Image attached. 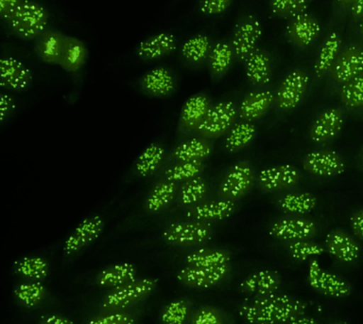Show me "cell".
<instances>
[{"mask_svg":"<svg viewBox=\"0 0 363 324\" xmlns=\"http://www.w3.org/2000/svg\"><path fill=\"white\" fill-rule=\"evenodd\" d=\"M88 58L87 45L75 36H67L60 67L69 73H76L84 67Z\"/></svg>","mask_w":363,"mask_h":324,"instance_id":"29","label":"cell"},{"mask_svg":"<svg viewBox=\"0 0 363 324\" xmlns=\"http://www.w3.org/2000/svg\"><path fill=\"white\" fill-rule=\"evenodd\" d=\"M167 244L176 247H195L206 243L211 238L212 227L201 221L173 222L162 233Z\"/></svg>","mask_w":363,"mask_h":324,"instance_id":"4","label":"cell"},{"mask_svg":"<svg viewBox=\"0 0 363 324\" xmlns=\"http://www.w3.org/2000/svg\"><path fill=\"white\" fill-rule=\"evenodd\" d=\"M186 266L197 267H218L227 266L231 261V253L221 249L203 247L194 250L186 257Z\"/></svg>","mask_w":363,"mask_h":324,"instance_id":"33","label":"cell"},{"mask_svg":"<svg viewBox=\"0 0 363 324\" xmlns=\"http://www.w3.org/2000/svg\"><path fill=\"white\" fill-rule=\"evenodd\" d=\"M286 249L294 260L303 261L325 252V247L311 240L289 242Z\"/></svg>","mask_w":363,"mask_h":324,"instance_id":"45","label":"cell"},{"mask_svg":"<svg viewBox=\"0 0 363 324\" xmlns=\"http://www.w3.org/2000/svg\"><path fill=\"white\" fill-rule=\"evenodd\" d=\"M235 203L233 201L212 200L201 202L195 206L189 207L186 216L191 220L206 222L223 221L231 217L235 212Z\"/></svg>","mask_w":363,"mask_h":324,"instance_id":"24","label":"cell"},{"mask_svg":"<svg viewBox=\"0 0 363 324\" xmlns=\"http://www.w3.org/2000/svg\"><path fill=\"white\" fill-rule=\"evenodd\" d=\"M178 190L177 184L167 179L157 182L150 190L145 200V207L150 213L167 209L174 201Z\"/></svg>","mask_w":363,"mask_h":324,"instance_id":"32","label":"cell"},{"mask_svg":"<svg viewBox=\"0 0 363 324\" xmlns=\"http://www.w3.org/2000/svg\"><path fill=\"white\" fill-rule=\"evenodd\" d=\"M363 73V48L351 45L340 51L330 70L331 78L339 85Z\"/></svg>","mask_w":363,"mask_h":324,"instance_id":"16","label":"cell"},{"mask_svg":"<svg viewBox=\"0 0 363 324\" xmlns=\"http://www.w3.org/2000/svg\"><path fill=\"white\" fill-rule=\"evenodd\" d=\"M262 36V27L255 16L243 17L235 26L232 39L235 56L241 62H246L257 48Z\"/></svg>","mask_w":363,"mask_h":324,"instance_id":"11","label":"cell"},{"mask_svg":"<svg viewBox=\"0 0 363 324\" xmlns=\"http://www.w3.org/2000/svg\"><path fill=\"white\" fill-rule=\"evenodd\" d=\"M331 324H349V323H346V321L340 320V321H336V323H331Z\"/></svg>","mask_w":363,"mask_h":324,"instance_id":"58","label":"cell"},{"mask_svg":"<svg viewBox=\"0 0 363 324\" xmlns=\"http://www.w3.org/2000/svg\"><path fill=\"white\" fill-rule=\"evenodd\" d=\"M257 135V127L252 122H238L226 134L225 149L229 153L238 152L248 146Z\"/></svg>","mask_w":363,"mask_h":324,"instance_id":"39","label":"cell"},{"mask_svg":"<svg viewBox=\"0 0 363 324\" xmlns=\"http://www.w3.org/2000/svg\"><path fill=\"white\" fill-rule=\"evenodd\" d=\"M337 1L343 8H351L354 0H337Z\"/></svg>","mask_w":363,"mask_h":324,"instance_id":"56","label":"cell"},{"mask_svg":"<svg viewBox=\"0 0 363 324\" xmlns=\"http://www.w3.org/2000/svg\"><path fill=\"white\" fill-rule=\"evenodd\" d=\"M340 96L342 104L351 110L363 108V73L340 85Z\"/></svg>","mask_w":363,"mask_h":324,"instance_id":"44","label":"cell"},{"mask_svg":"<svg viewBox=\"0 0 363 324\" xmlns=\"http://www.w3.org/2000/svg\"><path fill=\"white\" fill-rule=\"evenodd\" d=\"M135 315L126 310L104 312L91 318L86 324H135Z\"/></svg>","mask_w":363,"mask_h":324,"instance_id":"48","label":"cell"},{"mask_svg":"<svg viewBox=\"0 0 363 324\" xmlns=\"http://www.w3.org/2000/svg\"><path fill=\"white\" fill-rule=\"evenodd\" d=\"M345 115L340 108L332 107L323 111L315 119L309 129V138L317 144L333 141L342 132Z\"/></svg>","mask_w":363,"mask_h":324,"instance_id":"15","label":"cell"},{"mask_svg":"<svg viewBox=\"0 0 363 324\" xmlns=\"http://www.w3.org/2000/svg\"><path fill=\"white\" fill-rule=\"evenodd\" d=\"M33 82L30 68L13 56H4L0 60V85L11 90H24Z\"/></svg>","mask_w":363,"mask_h":324,"instance_id":"18","label":"cell"},{"mask_svg":"<svg viewBox=\"0 0 363 324\" xmlns=\"http://www.w3.org/2000/svg\"><path fill=\"white\" fill-rule=\"evenodd\" d=\"M359 30L360 33H362V36H363V16L362 17V22H360Z\"/></svg>","mask_w":363,"mask_h":324,"instance_id":"57","label":"cell"},{"mask_svg":"<svg viewBox=\"0 0 363 324\" xmlns=\"http://www.w3.org/2000/svg\"><path fill=\"white\" fill-rule=\"evenodd\" d=\"M104 229V219L101 215H93L84 219L74 229L65 241L62 250L67 256L76 254L89 246L101 236Z\"/></svg>","mask_w":363,"mask_h":324,"instance_id":"13","label":"cell"},{"mask_svg":"<svg viewBox=\"0 0 363 324\" xmlns=\"http://www.w3.org/2000/svg\"><path fill=\"white\" fill-rule=\"evenodd\" d=\"M351 13L356 18H359L363 16V0H354L353 4H352Z\"/></svg>","mask_w":363,"mask_h":324,"instance_id":"55","label":"cell"},{"mask_svg":"<svg viewBox=\"0 0 363 324\" xmlns=\"http://www.w3.org/2000/svg\"><path fill=\"white\" fill-rule=\"evenodd\" d=\"M38 324H75L69 318L59 314H47L42 315Z\"/></svg>","mask_w":363,"mask_h":324,"instance_id":"53","label":"cell"},{"mask_svg":"<svg viewBox=\"0 0 363 324\" xmlns=\"http://www.w3.org/2000/svg\"><path fill=\"white\" fill-rule=\"evenodd\" d=\"M281 286V277L277 271L258 270L247 276L240 284L241 291L250 297H259L277 293Z\"/></svg>","mask_w":363,"mask_h":324,"instance_id":"22","label":"cell"},{"mask_svg":"<svg viewBox=\"0 0 363 324\" xmlns=\"http://www.w3.org/2000/svg\"><path fill=\"white\" fill-rule=\"evenodd\" d=\"M25 0H0V17L6 24L21 7Z\"/></svg>","mask_w":363,"mask_h":324,"instance_id":"50","label":"cell"},{"mask_svg":"<svg viewBox=\"0 0 363 324\" xmlns=\"http://www.w3.org/2000/svg\"><path fill=\"white\" fill-rule=\"evenodd\" d=\"M246 76L255 85H266L271 81L272 60L261 48H255L245 62Z\"/></svg>","mask_w":363,"mask_h":324,"instance_id":"31","label":"cell"},{"mask_svg":"<svg viewBox=\"0 0 363 324\" xmlns=\"http://www.w3.org/2000/svg\"><path fill=\"white\" fill-rule=\"evenodd\" d=\"M13 294L17 303L31 308L44 301L47 296V288L41 281H30V283L20 284L14 287Z\"/></svg>","mask_w":363,"mask_h":324,"instance_id":"41","label":"cell"},{"mask_svg":"<svg viewBox=\"0 0 363 324\" xmlns=\"http://www.w3.org/2000/svg\"><path fill=\"white\" fill-rule=\"evenodd\" d=\"M138 269L130 263L112 264L96 276V283L104 288H116L136 280Z\"/></svg>","mask_w":363,"mask_h":324,"instance_id":"27","label":"cell"},{"mask_svg":"<svg viewBox=\"0 0 363 324\" xmlns=\"http://www.w3.org/2000/svg\"><path fill=\"white\" fill-rule=\"evenodd\" d=\"M234 58L235 51L232 44L225 41L216 43L208 57L210 72L216 78H220L231 68Z\"/></svg>","mask_w":363,"mask_h":324,"instance_id":"37","label":"cell"},{"mask_svg":"<svg viewBox=\"0 0 363 324\" xmlns=\"http://www.w3.org/2000/svg\"><path fill=\"white\" fill-rule=\"evenodd\" d=\"M142 90L155 97L169 96L176 87L175 77L169 68L157 67L152 68L142 76Z\"/></svg>","mask_w":363,"mask_h":324,"instance_id":"26","label":"cell"},{"mask_svg":"<svg viewBox=\"0 0 363 324\" xmlns=\"http://www.w3.org/2000/svg\"><path fill=\"white\" fill-rule=\"evenodd\" d=\"M325 250L337 261L351 264L359 258L362 247L342 230H333L325 236Z\"/></svg>","mask_w":363,"mask_h":324,"instance_id":"19","label":"cell"},{"mask_svg":"<svg viewBox=\"0 0 363 324\" xmlns=\"http://www.w3.org/2000/svg\"><path fill=\"white\" fill-rule=\"evenodd\" d=\"M317 232V225L311 219L288 216L277 219L269 226V233L277 240L294 242L311 240Z\"/></svg>","mask_w":363,"mask_h":324,"instance_id":"9","label":"cell"},{"mask_svg":"<svg viewBox=\"0 0 363 324\" xmlns=\"http://www.w3.org/2000/svg\"><path fill=\"white\" fill-rule=\"evenodd\" d=\"M350 225L354 236L363 241V209L357 210L352 215Z\"/></svg>","mask_w":363,"mask_h":324,"instance_id":"51","label":"cell"},{"mask_svg":"<svg viewBox=\"0 0 363 324\" xmlns=\"http://www.w3.org/2000/svg\"><path fill=\"white\" fill-rule=\"evenodd\" d=\"M204 165L203 161H186V162H177L173 164L172 166L167 168L164 171V179L174 182V183H183L197 176H201L203 172Z\"/></svg>","mask_w":363,"mask_h":324,"instance_id":"43","label":"cell"},{"mask_svg":"<svg viewBox=\"0 0 363 324\" xmlns=\"http://www.w3.org/2000/svg\"><path fill=\"white\" fill-rule=\"evenodd\" d=\"M208 192V185L201 176L182 183L178 190V198L181 205L190 207L203 202Z\"/></svg>","mask_w":363,"mask_h":324,"instance_id":"40","label":"cell"},{"mask_svg":"<svg viewBox=\"0 0 363 324\" xmlns=\"http://www.w3.org/2000/svg\"><path fill=\"white\" fill-rule=\"evenodd\" d=\"M67 36L62 31L48 28L35 40L36 55L47 64L60 65Z\"/></svg>","mask_w":363,"mask_h":324,"instance_id":"23","label":"cell"},{"mask_svg":"<svg viewBox=\"0 0 363 324\" xmlns=\"http://www.w3.org/2000/svg\"><path fill=\"white\" fill-rule=\"evenodd\" d=\"M233 0H201L200 11L206 16H218L227 11Z\"/></svg>","mask_w":363,"mask_h":324,"instance_id":"49","label":"cell"},{"mask_svg":"<svg viewBox=\"0 0 363 324\" xmlns=\"http://www.w3.org/2000/svg\"><path fill=\"white\" fill-rule=\"evenodd\" d=\"M14 107L13 99L8 94L2 93L0 99V122H4L5 119L8 118L9 114Z\"/></svg>","mask_w":363,"mask_h":324,"instance_id":"52","label":"cell"},{"mask_svg":"<svg viewBox=\"0 0 363 324\" xmlns=\"http://www.w3.org/2000/svg\"><path fill=\"white\" fill-rule=\"evenodd\" d=\"M191 315V303L182 298L169 301L160 314L161 324H184Z\"/></svg>","mask_w":363,"mask_h":324,"instance_id":"42","label":"cell"},{"mask_svg":"<svg viewBox=\"0 0 363 324\" xmlns=\"http://www.w3.org/2000/svg\"><path fill=\"white\" fill-rule=\"evenodd\" d=\"M189 324H230V321L225 313L217 307L203 306L191 313Z\"/></svg>","mask_w":363,"mask_h":324,"instance_id":"46","label":"cell"},{"mask_svg":"<svg viewBox=\"0 0 363 324\" xmlns=\"http://www.w3.org/2000/svg\"><path fill=\"white\" fill-rule=\"evenodd\" d=\"M255 181L252 165L247 161H238L227 170L218 187V195L224 200L238 201L251 190Z\"/></svg>","mask_w":363,"mask_h":324,"instance_id":"6","label":"cell"},{"mask_svg":"<svg viewBox=\"0 0 363 324\" xmlns=\"http://www.w3.org/2000/svg\"><path fill=\"white\" fill-rule=\"evenodd\" d=\"M309 85V76L302 70H291L278 85L274 104L278 109L291 111L303 101Z\"/></svg>","mask_w":363,"mask_h":324,"instance_id":"7","label":"cell"},{"mask_svg":"<svg viewBox=\"0 0 363 324\" xmlns=\"http://www.w3.org/2000/svg\"><path fill=\"white\" fill-rule=\"evenodd\" d=\"M230 264L218 267L184 266L176 275L179 283L190 288L208 289L217 286L229 275Z\"/></svg>","mask_w":363,"mask_h":324,"instance_id":"10","label":"cell"},{"mask_svg":"<svg viewBox=\"0 0 363 324\" xmlns=\"http://www.w3.org/2000/svg\"><path fill=\"white\" fill-rule=\"evenodd\" d=\"M238 115L237 107L231 101H223L213 104L203 122L197 130V134L206 139L220 138L228 133L235 124Z\"/></svg>","mask_w":363,"mask_h":324,"instance_id":"5","label":"cell"},{"mask_svg":"<svg viewBox=\"0 0 363 324\" xmlns=\"http://www.w3.org/2000/svg\"><path fill=\"white\" fill-rule=\"evenodd\" d=\"M271 10L275 16L294 18L306 13L308 10V0H271Z\"/></svg>","mask_w":363,"mask_h":324,"instance_id":"47","label":"cell"},{"mask_svg":"<svg viewBox=\"0 0 363 324\" xmlns=\"http://www.w3.org/2000/svg\"><path fill=\"white\" fill-rule=\"evenodd\" d=\"M278 207L286 215H303L317 206V198L309 193H286L279 198Z\"/></svg>","mask_w":363,"mask_h":324,"instance_id":"35","label":"cell"},{"mask_svg":"<svg viewBox=\"0 0 363 324\" xmlns=\"http://www.w3.org/2000/svg\"><path fill=\"white\" fill-rule=\"evenodd\" d=\"M308 303L286 294L250 297L241 301L238 314L248 324H286L306 315Z\"/></svg>","mask_w":363,"mask_h":324,"instance_id":"1","label":"cell"},{"mask_svg":"<svg viewBox=\"0 0 363 324\" xmlns=\"http://www.w3.org/2000/svg\"><path fill=\"white\" fill-rule=\"evenodd\" d=\"M300 171L291 164H281L261 170L257 175V184L263 192L274 193L289 189L299 182Z\"/></svg>","mask_w":363,"mask_h":324,"instance_id":"14","label":"cell"},{"mask_svg":"<svg viewBox=\"0 0 363 324\" xmlns=\"http://www.w3.org/2000/svg\"><path fill=\"white\" fill-rule=\"evenodd\" d=\"M157 279H136L111 290L102 298L101 307L104 312L122 311L133 304L145 300L157 286Z\"/></svg>","mask_w":363,"mask_h":324,"instance_id":"3","label":"cell"},{"mask_svg":"<svg viewBox=\"0 0 363 324\" xmlns=\"http://www.w3.org/2000/svg\"><path fill=\"white\" fill-rule=\"evenodd\" d=\"M306 172L320 178H331L345 172L346 163L336 151L316 150L309 152L303 161Z\"/></svg>","mask_w":363,"mask_h":324,"instance_id":"12","label":"cell"},{"mask_svg":"<svg viewBox=\"0 0 363 324\" xmlns=\"http://www.w3.org/2000/svg\"><path fill=\"white\" fill-rule=\"evenodd\" d=\"M274 104V93L269 90H255L247 94L238 107V116L246 122L262 118Z\"/></svg>","mask_w":363,"mask_h":324,"instance_id":"25","label":"cell"},{"mask_svg":"<svg viewBox=\"0 0 363 324\" xmlns=\"http://www.w3.org/2000/svg\"><path fill=\"white\" fill-rule=\"evenodd\" d=\"M211 107V102L206 94L190 96L181 110L179 124L182 129L189 133L197 132Z\"/></svg>","mask_w":363,"mask_h":324,"instance_id":"20","label":"cell"},{"mask_svg":"<svg viewBox=\"0 0 363 324\" xmlns=\"http://www.w3.org/2000/svg\"><path fill=\"white\" fill-rule=\"evenodd\" d=\"M308 281L315 291L326 297L345 298L352 292V287L347 281L335 273L323 269L315 259L309 263Z\"/></svg>","mask_w":363,"mask_h":324,"instance_id":"8","label":"cell"},{"mask_svg":"<svg viewBox=\"0 0 363 324\" xmlns=\"http://www.w3.org/2000/svg\"><path fill=\"white\" fill-rule=\"evenodd\" d=\"M320 33V25L311 14L303 13L291 18L286 36L294 45L300 48H306L318 38Z\"/></svg>","mask_w":363,"mask_h":324,"instance_id":"21","label":"cell"},{"mask_svg":"<svg viewBox=\"0 0 363 324\" xmlns=\"http://www.w3.org/2000/svg\"><path fill=\"white\" fill-rule=\"evenodd\" d=\"M177 45L174 34L161 31L139 42L136 45L135 54L143 61H156L174 53Z\"/></svg>","mask_w":363,"mask_h":324,"instance_id":"17","label":"cell"},{"mask_svg":"<svg viewBox=\"0 0 363 324\" xmlns=\"http://www.w3.org/2000/svg\"><path fill=\"white\" fill-rule=\"evenodd\" d=\"M286 324H319L316 318L303 315L289 320Z\"/></svg>","mask_w":363,"mask_h":324,"instance_id":"54","label":"cell"},{"mask_svg":"<svg viewBox=\"0 0 363 324\" xmlns=\"http://www.w3.org/2000/svg\"><path fill=\"white\" fill-rule=\"evenodd\" d=\"M342 44V37L337 31H332L326 37L325 41L320 45L314 64V72L318 78H322L325 74L330 72L335 61H336L337 56L342 51L340 50Z\"/></svg>","mask_w":363,"mask_h":324,"instance_id":"28","label":"cell"},{"mask_svg":"<svg viewBox=\"0 0 363 324\" xmlns=\"http://www.w3.org/2000/svg\"><path fill=\"white\" fill-rule=\"evenodd\" d=\"M166 158V150L160 144H152L139 155L135 164V173L142 178L152 176L160 168Z\"/></svg>","mask_w":363,"mask_h":324,"instance_id":"34","label":"cell"},{"mask_svg":"<svg viewBox=\"0 0 363 324\" xmlns=\"http://www.w3.org/2000/svg\"><path fill=\"white\" fill-rule=\"evenodd\" d=\"M213 47L211 39L206 34H196L182 45L181 56L190 64H201L208 60Z\"/></svg>","mask_w":363,"mask_h":324,"instance_id":"36","label":"cell"},{"mask_svg":"<svg viewBox=\"0 0 363 324\" xmlns=\"http://www.w3.org/2000/svg\"><path fill=\"white\" fill-rule=\"evenodd\" d=\"M50 14L36 0H25L16 14L6 24L9 33L24 41H35L50 28Z\"/></svg>","mask_w":363,"mask_h":324,"instance_id":"2","label":"cell"},{"mask_svg":"<svg viewBox=\"0 0 363 324\" xmlns=\"http://www.w3.org/2000/svg\"><path fill=\"white\" fill-rule=\"evenodd\" d=\"M212 152L211 142L201 136L187 139L177 145L172 151V158L178 162L204 161Z\"/></svg>","mask_w":363,"mask_h":324,"instance_id":"30","label":"cell"},{"mask_svg":"<svg viewBox=\"0 0 363 324\" xmlns=\"http://www.w3.org/2000/svg\"><path fill=\"white\" fill-rule=\"evenodd\" d=\"M362 162H363V153H362Z\"/></svg>","mask_w":363,"mask_h":324,"instance_id":"59","label":"cell"},{"mask_svg":"<svg viewBox=\"0 0 363 324\" xmlns=\"http://www.w3.org/2000/svg\"><path fill=\"white\" fill-rule=\"evenodd\" d=\"M16 274L31 281H41L50 273V264L45 258L39 256H28L16 261L13 266Z\"/></svg>","mask_w":363,"mask_h":324,"instance_id":"38","label":"cell"}]
</instances>
